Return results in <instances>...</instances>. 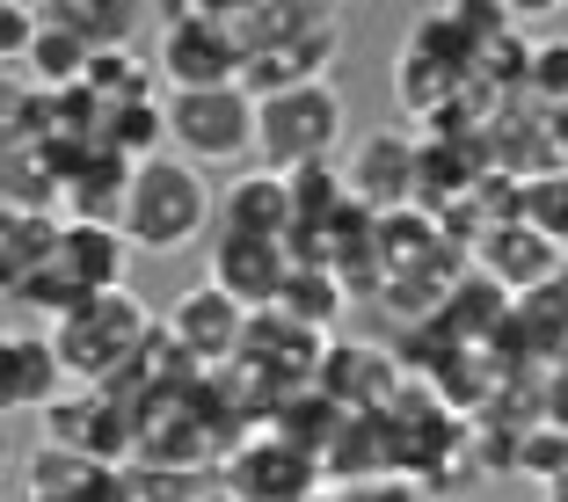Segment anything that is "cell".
Segmentation results:
<instances>
[{
  "label": "cell",
  "mask_w": 568,
  "mask_h": 502,
  "mask_svg": "<svg viewBox=\"0 0 568 502\" xmlns=\"http://www.w3.org/2000/svg\"><path fill=\"white\" fill-rule=\"evenodd\" d=\"M241 37V88L255 102L284 95V88L328 81V66L343 59V16L314 8V0H248L226 8Z\"/></svg>",
  "instance_id": "6da1fadb"
},
{
  "label": "cell",
  "mask_w": 568,
  "mask_h": 502,
  "mask_svg": "<svg viewBox=\"0 0 568 502\" xmlns=\"http://www.w3.org/2000/svg\"><path fill=\"white\" fill-rule=\"evenodd\" d=\"M219 226V189L212 175H197L175 153H153V161L132 167V189H124V218L118 234L132 255H183L197 248Z\"/></svg>",
  "instance_id": "7a4b0ae2"
},
{
  "label": "cell",
  "mask_w": 568,
  "mask_h": 502,
  "mask_svg": "<svg viewBox=\"0 0 568 502\" xmlns=\"http://www.w3.org/2000/svg\"><path fill=\"white\" fill-rule=\"evenodd\" d=\"M146 342H153V314L132 285L73 306V314L51 328V350H59L67 386H124L139 371V357H146Z\"/></svg>",
  "instance_id": "3957f363"
},
{
  "label": "cell",
  "mask_w": 568,
  "mask_h": 502,
  "mask_svg": "<svg viewBox=\"0 0 568 502\" xmlns=\"http://www.w3.org/2000/svg\"><path fill=\"white\" fill-rule=\"evenodd\" d=\"M343 132H351V102L335 81H306L284 88V95L255 102V167L270 175H314V167H335L343 153Z\"/></svg>",
  "instance_id": "277c9868"
},
{
  "label": "cell",
  "mask_w": 568,
  "mask_h": 502,
  "mask_svg": "<svg viewBox=\"0 0 568 502\" xmlns=\"http://www.w3.org/2000/svg\"><path fill=\"white\" fill-rule=\"evenodd\" d=\"M168 110V153L190 161L197 175H241L255 167V95L248 88H175L161 95Z\"/></svg>",
  "instance_id": "5b68a950"
},
{
  "label": "cell",
  "mask_w": 568,
  "mask_h": 502,
  "mask_svg": "<svg viewBox=\"0 0 568 502\" xmlns=\"http://www.w3.org/2000/svg\"><path fill=\"white\" fill-rule=\"evenodd\" d=\"M161 95L175 88H234L241 81V37L234 16L212 0H168L161 8V37H146Z\"/></svg>",
  "instance_id": "8992f818"
},
{
  "label": "cell",
  "mask_w": 568,
  "mask_h": 502,
  "mask_svg": "<svg viewBox=\"0 0 568 502\" xmlns=\"http://www.w3.org/2000/svg\"><path fill=\"white\" fill-rule=\"evenodd\" d=\"M44 444L88 459V467H118V459L139 452V408L110 386H67L44 408Z\"/></svg>",
  "instance_id": "52a82bcc"
},
{
  "label": "cell",
  "mask_w": 568,
  "mask_h": 502,
  "mask_svg": "<svg viewBox=\"0 0 568 502\" xmlns=\"http://www.w3.org/2000/svg\"><path fill=\"white\" fill-rule=\"evenodd\" d=\"M59 393H67V371H59L51 335L30 328L16 306H0V422L44 416Z\"/></svg>",
  "instance_id": "ba28073f"
},
{
  "label": "cell",
  "mask_w": 568,
  "mask_h": 502,
  "mask_svg": "<svg viewBox=\"0 0 568 502\" xmlns=\"http://www.w3.org/2000/svg\"><path fill=\"white\" fill-rule=\"evenodd\" d=\"M416 161H423V139L408 132H365L351 153V167H343V189H351L357 212L372 218H394V212H416Z\"/></svg>",
  "instance_id": "9c48e42d"
},
{
  "label": "cell",
  "mask_w": 568,
  "mask_h": 502,
  "mask_svg": "<svg viewBox=\"0 0 568 502\" xmlns=\"http://www.w3.org/2000/svg\"><path fill=\"white\" fill-rule=\"evenodd\" d=\"M321 452L292 437H248L226 459V495L234 502H321Z\"/></svg>",
  "instance_id": "30bf717a"
},
{
  "label": "cell",
  "mask_w": 568,
  "mask_h": 502,
  "mask_svg": "<svg viewBox=\"0 0 568 502\" xmlns=\"http://www.w3.org/2000/svg\"><path fill=\"white\" fill-rule=\"evenodd\" d=\"M161 335L183 350V365L212 371V365H234V357H241V342H248V314H241L219 285H190L183 299L168 306V328Z\"/></svg>",
  "instance_id": "8fae6325"
},
{
  "label": "cell",
  "mask_w": 568,
  "mask_h": 502,
  "mask_svg": "<svg viewBox=\"0 0 568 502\" xmlns=\"http://www.w3.org/2000/svg\"><path fill=\"white\" fill-rule=\"evenodd\" d=\"M467 255H474V269H481L488 285L510 291V299H525V291H539V285L561 277V248L539 240L525 218H496V226H481Z\"/></svg>",
  "instance_id": "7c38bea8"
},
{
  "label": "cell",
  "mask_w": 568,
  "mask_h": 502,
  "mask_svg": "<svg viewBox=\"0 0 568 502\" xmlns=\"http://www.w3.org/2000/svg\"><path fill=\"white\" fill-rule=\"evenodd\" d=\"M292 277V248L284 240H241V234H212V269L204 285H219L241 314H270Z\"/></svg>",
  "instance_id": "4fadbf2b"
},
{
  "label": "cell",
  "mask_w": 568,
  "mask_h": 502,
  "mask_svg": "<svg viewBox=\"0 0 568 502\" xmlns=\"http://www.w3.org/2000/svg\"><path fill=\"white\" fill-rule=\"evenodd\" d=\"M292 183L270 175V167H241L219 183V234H241V240H284L292 248Z\"/></svg>",
  "instance_id": "5bb4252c"
},
{
  "label": "cell",
  "mask_w": 568,
  "mask_h": 502,
  "mask_svg": "<svg viewBox=\"0 0 568 502\" xmlns=\"http://www.w3.org/2000/svg\"><path fill=\"white\" fill-rule=\"evenodd\" d=\"M124 189H132V161H118V153H81V161L59 167V218H73V226H118Z\"/></svg>",
  "instance_id": "9a60e30c"
},
{
  "label": "cell",
  "mask_w": 568,
  "mask_h": 502,
  "mask_svg": "<svg viewBox=\"0 0 568 502\" xmlns=\"http://www.w3.org/2000/svg\"><path fill=\"white\" fill-rule=\"evenodd\" d=\"M88 59H95V51H88L67 22L37 8V44H30V59H22V81H30L37 95H67V88L88 81Z\"/></svg>",
  "instance_id": "2e32d148"
},
{
  "label": "cell",
  "mask_w": 568,
  "mask_h": 502,
  "mask_svg": "<svg viewBox=\"0 0 568 502\" xmlns=\"http://www.w3.org/2000/svg\"><path fill=\"white\" fill-rule=\"evenodd\" d=\"M0 204L59 218V161L44 146H0Z\"/></svg>",
  "instance_id": "e0dca14e"
},
{
  "label": "cell",
  "mask_w": 568,
  "mask_h": 502,
  "mask_svg": "<svg viewBox=\"0 0 568 502\" xmlns=\"http://www.w3.org/2000/svg\"><path fill=\"white\" fill-rule=\"evenodd\" d=\"M51 226H59V218L8 212V204H0V306H16V299H22V285H30L37 269H44Z\"/></svg>",
  "instance_id": "ac0fdd59"
},
{
  "label": "cell",
  "mask_w": 568,
  "mask_h": 502,
  "mask_svg": "<svg viewBox=\"0 0 568 502\" xmlns=\"http://www.w3.org/2000/svg\"><path fill=\"white\" fill-rule=\"evenodd\" d=\"M81 88L102 102V110H124V102L161 95V73H153V51L146 44H118V51H95V59H88V81Z\"/></svg>",
  "instance_id": "d6986e66"
},
{
  "label": "cell",
  "mask_w": 568,
  "mask_h": 502,
  "mask_svg": "<svg viewBox=\"0 0 568 502\" xmlns=\"http://www.w3.org/2000/svg\"><path fill=\"white\" fill-rule=\"evenodd\" d=\"M277 314L300 320L306 335H321V342H328V328L343 320V277H335V269H321V263H292V277H284V291H277Z\"/></svg>",
  "instance_id": "ffe728a7"
},
{
  "label": "cell",
  "mask_w": 568,
  "mask_h": 502,
  "mask_svg": "<svg viewBox=\"0 0 568 502\" xmlns=\"http://www.w3.org/2000/svg\"><path fill=\"white\" fill-rule=\"evenodd\" d=\"M518 218L532 226L539 240H554V248L568 255V175H561V167H547V175L518 183Z\"/></svg>",
  "instance_id": "44dd1931"
},
{
  "label": "cell",
  "mask_w": 568,
  "mask_h": 502,
  "mask_svg": "<svg viewBox=\"0 0 568 502\" xmlns=\"http://www.w3.org/2000/svg\"><path fill=\"white\" fill-rule=\"evenodd\" d=\"M37 124H44V95L16 66H0V146H37Z\"/></svg>",
  "instance_id": "7402d4cb"
},
{
  "label": "cell",
  "mask_w": 568,
  "mask_h": 502,
  "mask_svg": "<svg viewBox=\"0 0 568 502\" xmlns=\"http://www.w3.org/2000/svg\"><path fill=\"white\" fill-rule=\"evenodd\" d=\"M525 95L539 110H568V37H532V59H525Z\"/></svg>",
  "instance_id": "603a6c76"
},
{
  "label": "cell",
  "mask_w": 568,
  "mask_h": 502,
  "mask_svg": "<svg viewBox=\"0 0 568 502\" xmlns=\"http://www.w3.org/2000/svg\"><path fill=\"white\" fill-rule=\"evenodd\" d=\"M37 44V8H22V0H0V66H22Z\"/></svg>",
  "instance_id": "cb8c5ba5"
},
{
  "label": "cell",
  "mask_w": 568,
  "mask_h": 502,
  "mask_svg": "<svg viewBox=\"0 0 568 502\" xmlns=\"http://www.w3.org/2000/svg\"><path fill=\"white\" fill-rule=\"evenodd\" d=\"M547 146H554V167L568 175V110H547Z\"/></svg>",
  "instance_id": "d4e9b609"
},
{
  "label": "cell",
  "mask_w": 568,
  "mask_h": 502,
  "mask_svg": "<svg viewBox=\"0 0 568 502\" xmlns=\"http://www.w3.org/2000/svg\"><path fill=\"white\" fill-rule=\"evenodd\" d=\"M8 467H16V437H8V422H0V481H8Z\"/></svg>",
  "instance_id": "484cf974"
},
{
  "label": "cell",
  "mask_w": 568,
  "mask_h": 502,
  "mask_svg": "<svg viewBox=\"0 0 568 502\" xmlns=\"http://www.w3.org/2000/svg\"><path fill=\"white\" fill-rule=\"evenodd\" d=\"M547 502H568V473H561V481H547Z\"/></svg>",
  "instance_id": "4316f807"
},
{
  "label": "cell",
  "mask_w": 568,
  "mask_h": 502,
  "mask_svg": "<svg viewBox=\"0 0 568 502\" xmlns=\"http://www.w3.org/2000/svg\"><path fill=\"white\" fill-rule=\"evenodd\" d=\"M197 502H234V495H226V488H219V495H197Z\"/></svg>",
  "instance_id": "83f0119b"
},
{
  "label": "cell",
  "mask_w": 568,
  "mask_h": 502,
  "mask_svg": "<svg viewBox=\"0 0 568 502\" xmlns=\"http://www.w3.org/2000/svg\"><path fill=\"white\" fill-rule=\"evenodd\" d=\"M0 502H30V495H8V488H0Z\"/></svg>",
  "instance_id": "f1b7e54d"
}]
</instances>
